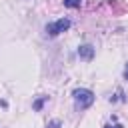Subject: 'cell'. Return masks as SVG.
Listing matches in <instances>:
<instances>
[{
    "label": "cell",
    "mask_w": 128,
    "mask_h": 128,
    "mask_svg": "<svg viewBox=\"0 0 128 128\" xmlns=\"http://www.w3.org/2000/svg\"><path fill=\"white\" fill-rule=\"evenodd\" d=\"M104 128H122V126H120V124H114V126H112V124H106Z\"/></svg>",
    "instance_id": "cell-7"
},
{
    "label": "cell",
    "mask_w": 128,
    "mask_h": 128,
    "mask_svg": "<svg viewBox=\"0 0 128 128\" xmlns=\"http://www.w3.org/2000/svg\"><path fill=\"white\" fill-rule=\"evenodd\" d=\"M124 78L128 80V64H126V68H124Z\"/></svg>",
    "instance_id": "cell-8"
},
{
    "label": "cell",
    "mask_w": 128,
    "mask_h": 128,
    "mask_svg": "<svg viewBox=\"0 0 128 128\" xmlns=\"http://www.w3.org/2000/svg\"><path fill=\"white\" fill-rule=\"evenodd\" d=\"M74 102H76V108L86 110V108L92 106V102H94L92 90H88V88H76V90H74Z\"/></svg>",
    "instance_id": "cell-1"
},
{
    "label": "cell",
    "mask_w": 128,
    "mask_h": 128,
    "mask_svg": "<svg viewBox=\"0 0 128 128\" xmlns=\"http://www.w3.org/2000/svg\"><path fill=\"white\" fill-rule=\"evenodd\" d=\"M44 100H46V98H40V100L34 104V108H36V110H40V106H42V102H44Z\"/></svg>",
    "instance_id": "cell-6"
},
{
    "label": "cell",
    "mask_w": 128,
    "mask_h": 128,
    "mask_svg": "<svg viewBox=\"0 0 128 128\" xmlns=\"http://www.w3.org/2000/svg\"><path fill=\"white\" fill-rule=\"evenodd\" d=\"M70 28V20L68 18H60V20H56V22H50L48 26H46V32H48V36H58L60 32H64V30H68Z\"/></svg>",
    "instance_id": "cell-2"
},
{
    "label": "cell",
    "mask_w": 128,
    "mask_h": 128,
    "mask_svg": "<svg viewBox=\"0 0 128 128\" xmlns=\"http://www.w3.org/2000/svg\"><path fill=\"white\" fill-rule=\"evenodd\" d=\"M78 56L84 58V60H92V56H94V48H92L90 44H82V46L78 48Z\"/></svg>",
    "instance_id": "cell-3"
},
{
    "label": "cell",
    "mask_w": 128,
    "mask_h": 128,
    "mask_svg": "<svg viewBox=\"0 0 128 128\" xmlns=\"http://www.w3.org/2000/svg\"><path fill=\"white\" fill-rule=\"evenodd\" d=\"M46 128H60V122H58V120H54V122H50Z\"/></svg>",
    "instance_id": "cell-5"
},
{
    "label": "cell",
    "mask_w": 128,
    "mask_h": 128,
    "mask_svg": "<svg viewBox=\"0 0 128 128\" xmlns=\"http://www.w3.org/2000/svg\"><path fill=\"white\" fill-rule=\"evenodd\" d=\"M64 6H68V8H78V6H80V0H64Z\"/></svg>",
    "instance_id": "cell-4"
}]
</instances>
